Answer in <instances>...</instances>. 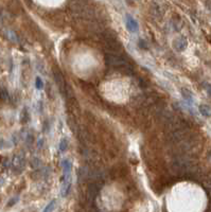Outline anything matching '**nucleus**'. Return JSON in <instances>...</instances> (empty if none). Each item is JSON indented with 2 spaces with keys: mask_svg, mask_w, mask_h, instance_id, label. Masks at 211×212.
Returning <instances> with one entry per match:
<instances>
[{
  "mask_svg": "<svg viewBox=\"0 0 211 212\" xmlns=\"http://www.w3.org/2000/svg\"><path fill=\"white\" fill-rule=\"evenodd\" d=\"M126 28H127L131 32H136V31L138 30V22H137L133 17L127 16L126 17Z\"/></svg>",
  "mask_w": 211,
  "mask_h": 212,
  "instance_id": "1",
  "label": "nucleus"
},
{
  "mask_svg": "<svg viewBox=\"0 0 211 212\" xmlns=\"http://www.w3.org/2000/svg\"><path fill=\"white\" fill-rule=\"evenodd\" d=\"M186 45H187V44H186V40L184 38H182V37L175 40V47H176V49L179 50V51L182 49H185Z\"/></svg>",
  "mask_w": 211,
  "mask_h": 212,
  "instance_id": "2",
  "label": "nucleus"
},
{
  "mask_svg": "<svg viewBox=\"0 0 211 212\" xmlns=\"http://www.w3.org/2000/svg\"><path fill=\"white\" fill-rule=\"evenodd\" d=\"M199 110H201V115H204L206 117L211 116V108L208 105H201L199 106Z\"/></svg>",
  "mask_w": 211,
  "mask_h": 212,
  "instance_id": "3",
  "label": "nucleus"
},
{
  "mask_svg": "<svg viewBox=\"0 0 211 212\" xmlns=\"http://www.w3.org/2000/svg\"><path fill=\"white\" fill-rule=\"evenodd\" d=\"M63 166H64V172H65V174L69 173L70 170H71V163H70L68 160H64Z\"/></svg>",
  "mask_w": 211,
  "mask_h": 212,
  "instance_id": "4",
  "label": "nucleus"
},
{
  "mask_svg": "<svg viewBox=\"0 0 211 212\" xmlns=\"http://www.w3.org/2000/svg\"><path fill=\"white\" fill-rule=\"evenodd\" d=\"M55 200H52V202H50L49 204H48V206H47L46 208H45V210H44V212H52L53 209H54V207H55Z\"/></svg>",
  "mask_w": 211,
  "mask_h": 212,
  "instance_id": "5",
  "label": "nucleus"
},
{
  "mask_svg": "<svg viewBox=\"0 0 211 212\" xmlns=\"http://www.w3.org/2000/svg\"><path fill=\"white\" fill-rule=\"evenodd\" d=\"M182 97L187 100V101H192V95L191 92L187 90V89H182Z\"/></svg>",
  "mask_w": 211,
  "mask_h": 212,
  "instance_id": "6",
  "label": "nucleus"
},
{
  "mask_svg": "<svg viewBox=\"0 0 211 212\" xmlns=\"http://www.w3.org/2000/svg\"><path fill=\"white\" fill-rule=\"evenodd\" d=\"M7 98H9V93H7V90L4 88L0 89V100L5 101V100H7Z\"/></svg>",
  "mask_w": 211,
  "mask_h": 212,
  "instance_id": "7",
  "label": "nucleus"
},
{
  "mask_svg": "<svg viewBox=\"0 0 211 212\" xmlns=\"http://www.w3.org/2000/svg\"><path fill=\"white\" fill-rule=\"evenodd\" d=\"M28 120H29L28 111H27V109H23L22 114H21V122H22V123H26V122H28Z\"/></svg>",
  "mask_w": 211,
  "mask_h": 212,
  "instance_id": "8",
  "label": "nucleus"
},
{
  "mask_svg": "<svg viewBox=\"0 0 211 212\" xmlns=\"http://www.w3.org/2000/svg\"><path fill=\"white\" fill-rule=\"evenodd\" d=\"M59 149H61V151H65L67 149V140H66V139H63V140L61 141Z\"/></svg>",
  "mask_w": 211,
  "mask_h": 212,
  "instance_id": "9",
  "label": "nucleus"
},
{
  "mask_svg": "<svg viewBox=\"0 0 211 212\" xmlns=\"http://www.w3.org/2000/svg\"><path fill=\"white\" fill-rule=\"evenodd\" d=\"M36 87L38 89H42L44 87V83L40 78H36Z\"/></svg>",
  "mask_w": 211,
  "mask_h": 212,
  "instance_id": "10",
  "label": "nucleus"
},
{
  "mask_svg": "<svg viewBox=\"0 0 211 212\" xmlns=\"http://www.w3.org/2000/svg\"><path fill=\"white\" fill-rule=\"evenodd\" d=\"M16 202H17V198H13L12 200H10V202H9V206H13Z\"/></svg>",
  "mask_w": 211,
  "mask_h": 212,
  "instance_id": "11",
  "label": "nucleus"
}]
</instances>
